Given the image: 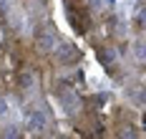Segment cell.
<instances>
[{
    "label": "cell",
    "mask_w": 146,
    "mask_h": 139,
    "mask_svg": "<svg viewBox=\"0 0 146 139\" xmlns=\"http://www.w3.org/2000/svg\"><path fill=\"white\" fill-rule=\"evenodd\" d=\"M58 61L60 63H76L78 61V51H76L73 46H63L60 53H58Z\"/></svg>",
    "instance_id": "obj_1"
},
{
    "label": "cell",
    "mask_w": 146,
    "mask_h": 139,
    "mask_svg": "<svg viewBox=\"0 0 146 139\" xmlns=\"http://www.w3.org/2000/svg\"><path fill=\"white\" fill-rule=\"evenodd\" d=\"M53 46H56V38L50 33H38V48L40 51H50Z\"/></svg>",
    "instance_id": "obj_2"
},
{
    "label": "cell",
    "mask_w": 146,
    "mask_h": 139,
    "mask_svg": "<svg viewBox=\"0 0 146 139\" xmlns=\"http://www.w3.org/2000/svg\"><path fill=\"white\" fill-rule=\"evenodd\" d=\"M45 126V116L40 111H33V116H30V129H43Z\"/></svg>",
    "instance_id": "obj_3"
},
{
    "label": "cell",
    "mask_w": 146,
    "mask_h": 139,
    "mask_svg": "<svg viewBox=\"0 0 146 139\" xmlns=\"http://www.w3.org/2000/svg\"><path fill=\"white\" fill-rule=\"evenodd\" d=\"M98 61L111 63V61H113V53H111V51H101V53H98Z\"/></svg>",
    "instance_id": "obj_4"
},
{
    "label": "cell",
    "mask_w": 146,
    "mask_h": 139,
    "mask_svg": "<svg viewBox=\"0 0 146 139\" xmlns=\"http://www.w3.org/2000/svg\"><path fill=\"white\" fill-rule=\"evenodd\" d=\"M20 84H23V86H30V84H33V76H30V74H23Z\"/></svg>",
    "instance_id": "obj_5"
}]
</instances>
